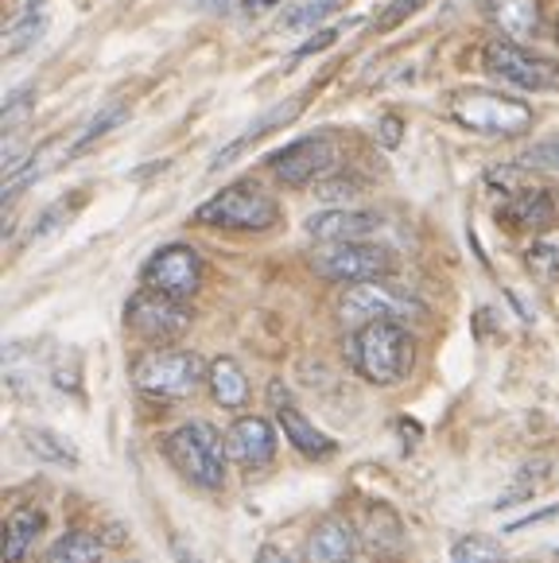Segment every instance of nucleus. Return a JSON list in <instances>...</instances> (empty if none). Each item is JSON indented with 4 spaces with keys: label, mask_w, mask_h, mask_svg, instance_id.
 Returning a JSON list of instances; mask_svg holds the SVG:
<instances>
[{
    "label": "nucleus",
    "mask_w": 559,
    "mask_h": 563,
    "mask_svg": "<svg viewBox=\"0 0 559 563\" xmlns=\"http://www.w3.org/2000/svg\"><path fill=\"white\" fill-rule=\"evenodd\" d=\"M24 443H28V451H32V455L47 459V463H75V451H70V443H66L63 435H55V431H47V428H28Z\"/></svg>",
    "instance_id": "nucleus-22"
},
{
    "label": "nucleus",
    "mask_w": 559,
    "mask_h": 563,
    "mask_svg": "<svg viewBox=\"0 0 559 563\" xmlns=\"http://www.w3.org/2000/svg\"><path fill=\"white\" fill-rule=\"evenodd\" d=\"M311 555H319L322 563H354L358 555V537L342 517H322L311 529Z\"/></svg>",
    "instance_id": "nucleus-17"
},
{
    "label": "nucleus",
    "mask_w": 559,
    "mask_h": 563,
    "mask_svg": "<svg viewBox=\"0 0 559 563\" xmlns=\"http://www.w3.org/2000/svg\"><path fill=\"white\" fill-rule=\"evenodd\" d=\"M311 268L322 280L335 284H365L393 273V253L370 241H342V245H322L311 257Z\"/></svg>",
    "instance_id": "nucleus-7"
},
{
    "label": "nucleus",
    "mask_w": 559,
    "mask_h": 563,
    "mask_svg": "<svg viewBox=\"0 0 559 563\" xmlns=\"http://www.w3.org/2000/svg\"><path fill=\"white\" fill-rule=\"evenodd\" d=\"M75 202H78V195H75V199H70V202H55V207H51L47 214H43L40 222H35V230H32L35 238H43V233L55 230V225L63 222V218H70V207H75Z\"/></svg>",
    "instance_id": "nucleus-30"
},
{
    "label": "nucleus",
    "mask_w": 559,
    "mask_h": 563,
    "mask_svg": "<svg viewBox=\"0 0 559 563\" xmlns=\"http://www.w3.org/2000/svg\"><path fill=\"white\" fill-rule=\"evenodd\" d=\"M101 555H106L101 540L94 537V532L75 529V532H63V537L43 552L40 563H101Z\"/></svg>",
    "instance_id": "nucleus-21"
},
{
    "label": "nucleus",
    "mask_w": 559,
    "mask_h": 563,
    "mask_svg": "<svg viewBox=\"0 0 559 563\" xmlns=\"http://www.w3.org/2000/svg\"><path fill=\"white\" fill-rule=\"evenodd\" d=\"M350 354H354V369L370 385H401L416 362V342L401 319H381L354 331Z\"/></svg>",
    "instance_id": "nucleus-1"
},
{
    "label": "nucleus",
    "mask_w": 559,
    "mask_h": 563,
    "mask_svg": "<svg viewBox=\"0 0 559 563\" xmlns=\"http://www.w3.org/2000/svg\"><path fill=\"white\" fill-rule=\"evenodd\" d=\"M272 4H280V0H238L233 12H238V16H264Z\"/></svg>",
    "instance_id": "nucleus-31"
},
{
    "label": "nucleus",
    "mask_w": 559,
    "mask_h": 563,
    "mask_svg": "<svg viewBox=\"0 0 559 563\" xmlns=\"http://www.w3.org/2000/svg\"><path fill=\"white\" fill-rule=\"evenodd\" d=\"M451 117L467 124L470 133L485 136H520L533 129V106L509 93L494 90H462L451 98Z\"/></svg>",
    "instance_id": "nucleus-4"
},
{
    "label": "nucleus",
    "mask_w": 559,
    "mask_h": 563,
    "mask_svg": "<svg viewBox=\"0 0 559 563\" xmlns=\"http://www.w3.org/2000/svg\"><path fill=\"white\" fill-rule=\"evenodd\" d=\"M121 121H124V109H121V106H117V109H109V113H101L98 121H90V129H86V133L78 136V141H75V148L66 152V156H83V152L90 148V144L98 141V136H106L109 129H113V124H121Z\"/></svg>",
    "instance_id": "nucleus-26"
},
{
    "label": "nucleus",
    "mask_w": 559,
    "mask_h": 563,
    "mask_svg": "<svg viewBox=\"0 0 559 563\" xmlns=\"http://www.w3.org/2000/svg\"><path fill=\"white\" fill-rule=\"evenodd\" d=\"M299 106H304V101H299V98H292V101H284V106L268 109V113H264L261 121H256V124H249V129H245V133L238 136V141H230V144H226L222 152H218L215 159H210V172H218V167L233 164V159H238L241 152L249 148V144H256V141H261V136H268L272 129H280V124H288L292 117L299 113Z\"/></svg>",
    "instance_id": "nucleus-18"
},
{
    "label": "nucleus",
    "mask_w": 559,
    "mask_h": 563,
    "mask_svg": "<svg viewBox=\"0 0 559 563\" xmlns=\"http://www.w3.org/2000/svg\"><path fill=\"white\" fill-rule=\"evenodd\" d=\"M272 400H276V420L280 428H284V435H288V443L299 451L304 459H330L335 455V440L330 435H322L319 428H315L311 420H307L304 412H299L296 405H292L288 397H280V389H272Z\"/></svg>",
    "instance_id": "nucleus-15"
},
{
    "label": "nucleus",
    "mask_w": 559,
    "mask_h": 563,
    "mask_svg": "<svg viewBox=\"0 0 559 563\" xmlns=\"http://www.w3.org/2000/svg\"><path fill=\"white\" fill-rule=\"evenodd\" d=\"M124 323H129V331L140 334V339L167 342V339H175V334L187 331L190 311L179 303V299L144 288L129 299V307H124Z\"/></svg>",
    "instance_id": "nucleus-10"
},
{
    "label": "nucleus",
    "mask_w": 559,
    "mask_h": 563,
    "mask_svg": "<svg viewBox=\"0 0 559 563\" xmlns=\"http://www.w3.org/2000/svg\"><path fill=\"white\" fill-rule=\"evenodd\" d=\"M43 532V514L40 509H17L4 525V563H24L32 544Z\"/></svg>",
    "instance_id": "nucleus-20"
},
{
    "label": "nucleus",
    "mask_w": 559,
    "mask_h": 563,
    "mask_svg": "<svg viewBox=\"0 0 559 563\" xmlns=\"http://www.w3.org/2000/svg\"><path fill=\"white\" fill-rule=\"evenodd\" d=\"M335 40V32H322V35H315V40H307L304 47L296 51V58H307V55H315V51H322L327 43Z\"/></svg>",
    "instance_id": "nucleus-33"
},
{
    "label": "nucleus",
    "mask_w": 559,
    "mask_h": 563,
    "mask_svg": "<svg viewBox=\"0 0 559 563\" xmlns=\"http://www.w3.org/2000/svg\"><path fill=\"white\" fill-rule=\"evenodd\" d=\"M525 167H544V172H559V136H551V141L536 144V148L525 156Z\"/></svg>",
    "instance_id": "nucleus-28"
},
{
    "label": "nucleus",
    "mask_w": 559,
    "mask_h": 563,
    "mask_svg": "<svg viewBox=\"0 0 559 563\" xmlns=\"http://www.w3.org/2000/svg\"><path fill=\"white\" fill-rule=\"evenodd\" d=\"M226 455L241 466H264L276 455V431L264 416H241L226 431Z\"/></svg>",
    "instance_id": "nucleus-12"
},
{
    "label": "nucleus",
    "mask_w": 559,
    "mask_h": 563,
    "mask_svg": "<svg viewBox=\"0 0 559 563\" xmlns=\"http://www.w3.org/2000/svg\"><path fill=\"white\" fill-rule=\"evenodd\" d=\"M556 555H559V548H556Z\"/></svg>",
    "instance_id": "nucleus-37"
},
{
    "label": "nucleus",
    "mask_w": 559,
    "mask_h": 563,
    "mask_svg": "<svg viewBox=\"0 0 559 563\" xmlns=\"http://www.w3.org/2000/svg\"><path fill=\"white\" fill-rule=\"evenodd\" d=\"M528 273L536 276V280L551 284L559 280V233L556 238H540L533 249H528Z\"/></svg>",
    "instance_id": "nucleus-23"
},
{
    "label": "nucleus",
    "mask_w": 559,
    "mask_h": 563,
    "mask_svg": "<svg viewBox=\"0 0 559 563\" xmlns=\"http://www.w3.org/2000/svg\"><path fill=\"white\" fill-rule=\"evenodd\" d=\"M497 222H505L509 230H544V225L556 222V195L544 191V187H520L497 210Z\"/></svg>",
    "instance_id": "nucleus-13"
},
{
    "label": "nucleus",
    "mask_w": 559,
    "mask_h": 563,
    "mask_svg": "<svg viewBox=\"0 0 559 563\" xmlns=\"http://www.w3.org/2000/svg\"><path fill=\"white\" fill-rule=\"evenodd\" d=\"M482 67L490 78H502L505 86H517V90H559V63L533 55L513 40L490 43L482 55Z\"/></svg>",
    "instance_id": "nucleus-6"
},
{
    "label": "nucleus",
    "mask_w": 559,
    "mask_h": 563,
    "mask_svg": "<svg viewBox=\"0 0 559 563\" xmlns=\"http://www.w3.org/2000/svg\"><path fill=\"white\" fill-rule=\"evenodd\" d=\"M338 316L350 331H362L370 323H381V319H404V316H419V303L408 299L404 291H393L377 280L365 284H350L338 303Z\"/></svg>",
    "instance_id": "nucleus-9"
},
{
    "label": "nucleus",
    "mask_w": 559,
    "mask_h": 563,
    "mask_svg": "<svg viewBox=\"0 0 559 563\" xmlns=\"http://www.w3.org/2000/svg\"><path fill=\"white\" fill-rule=\"evenodd\" d=\"M338 9H342V0H307V4H296V9L284 16V27H315Z\"/></svg>",
    "instance_id": "nucleus-25"
},
{
    "label": "nucleus",
    "mask_w": 559,
    "mask_h": 563,
    "mask_svg": "<svg viewBox=\"0 0 559 563\" xmlns=\"http://www.w3.org/2000/svg\"><path fill=\"white\" fill-rule=\"evenodd\" d=\"M144 284L152 291H164V296L187 303L202 284V257L190 245H164L144 265Z\"/></svg>",
    "instance_id": "nucleus-11"
},
{
    "label": "nucleus",
    "mask_w": 559,
    "mask_h": 563,
    "mask_svg": "<svg viewBox=\"0 0 559 563\" xmlns=\"http://www.w3.org/2000/svg\"><path fill=\"white\" fill-rule=\"evenodd\" d=\"M198 382H202V362L190 350H152L132 365V385L160 400L190 397Z\"/></svg>",
    "instance_id": "nucleus-5"
},
{
    "label": "nucleus",
    "mask_w": 559,
    "mask_h": 563,
    "mask_svg": "<svg viewBox=\"0 0 559 563\" xmlns=\"http://www.w3.org/2000/svg\"><path fill=\"white\" fill-rule=\"evenodd\" d=\"M485 20L513 43L533 40L540 32V4L536 0H485Z\"/></svg>",
    "instance_id": "nucleus-16"
},
{
    "label": "nucleus",
    "mask_w": 559,
    "mask_h": 563,
    "mask_svg": "<svg viewBox=\"0 0 559 563\" xmlns=\"http://www.w3.org/2000/svg\"><path fill=\"white\" fill-rule=\"evenodd\" d=\"M428 0H393L385 12L377 16V32H388V27H396V24H404L408 16H416L419 9H424Z\"/></svg>",
    "instance_id": "nucleus-27"
},
{
    "label": "nucleus",
    "mask_w": 559,
    "mask_h": 563,
    "mask_svg": "<svg viewBox=\"0 0 559 563\" xmlns=\"http://www.w3.org/2000/svg\"><path fill=\"white\" fill-rule=\"evenodd\" d=\"M28 106H32V90H20V93H12L9 101H4V117H0V121H4V129H17L20 121H24V113H28Z\"/></svg>",
    "instance_id": "nucleus-29"
},
{
    "label": "nucleus",
    "mask_w": 559,
    "mask_h": 563,
    "mask_svg": "<svg viewBox=\"0 0 559 563\" xmlns=\"http://www.w3.org/2000/svg\"><path fill=\"white\" fill-rule=\"evenodd\" d=\"M164 455L190 486L198 489H222L226 482V440L210 423L190 420L179 423L175 431L164 435Z\"/></svg>",
    "instance_id": "nucleus-2"
},
{
    "label": "nucleus",
    "mask_w": 559,
    "mask_h": 563,
    "mask_svg": "<svg viewBox=\"0 0 559 563\" xmlns=\"http://www.w3.org/2000/svg\"><path fill=\"white\" fill-rule=\"evenodd\" d=\"M335 164H338V141L330 133L299 136L288 148H280L268 156V172L288 183V187H307V183L322 179Z\"/></svg>",
    "instance_id": "nucleus-8"
},
{
    "label": "nucleus",
    "mask_w": 559,
    "mask_h": 563,
    "mask_svg": "<svg viewBox=\"0 0 559 563\" xmlns=\"http://www.w3.org/2000/svg\"><path fill=\"white\" fill-rule=\"evenodd\" d=\"M256 563H288V555L280 552V548L264 544V548H261V552H256Z\"/></svg>",
    "instance_id": "nucleus-34"
},
{
    "label": "nucleus",
    "mask_w": 559,
    "mask_h": 563,
    "mask_svg": "<svg viewBox=\"0 0 559 563\" xmlns=\"http://www.w3.org/2000/svg\"><path fill=\"white\" fill-rule=\"evenodd\" d=\"M381 230V214L373 210H322L307 222V233L322 245H342V241H362Z\"/></svg>",
    "instance_id": "nucleus-14"
},
{
    "label": "nucleus",
    "mask_w": 559,
    "mask_h": 563,
    "mask_svg": "<svg viewBox=\"0 0 559 563\" xmlns=\"http://www.w3.org/2000/svg\"><path fill=\"white\" fill-rule=\"evenodd\" d=\"M381 141H385V148H396L401 144V117L388 113L385 124H381Z\"/></svg>",
    "instance_id": "nucleus-32"
},
{
    "label": "nucleus",
    "mask_w": 559,
    "mask_h": 563,
    "mask_svg": "<svg viewBox=\"0 0 559 563\" xmlns=\"http://www.w3.org/2000/svg\"><path fill=\"white\" fill-rule=\"evenodd\" d=\"M195 222L215 225V230H238V233H264L280 222V207L268 191L256 183H230L215 199H206L195 210Z\"/></svg>",
    "instance_id": "nucleus-3"
},
{
    "label": "nucleus",
    "mask_w": 559,
    "mask_h": 563,
    "mask_svg": "<svg viewBox=\"0 0 559 563\" xmlns=\"http://www.w3.org/2000/svg\"><path fill=\"white\" fill-rule=\"evenodd\" d=\"M198 4H202V9H210V12H230L238 0H198Z\"/></svg>",
    "instance_id": "nucleus-35"
},
{
    "label": "nucleus",
    "mask_w": 559,
    "mask_h": 563,
    "mask_svg": "<svg viewBox=\"0 0 559 563\" xmlns=\"http://www.w3.org/2000/svg\"><path fill=\"white\" fill-rule=\"evenodd\" d=\"M206 385H210V397L222 408H241L249 400V377L233 357H218L206 369Z\"/></svg>",
    "instance_id": "nucleus-19"
},
{
    "label": "nucleus",
    "mask_w": 559,
    "mask_h": 563,
    "mask_svg": "<svg viewBox=\"0 0 559 563\" xmlns=\"http://www.w3.org/2000/svg\"><path fill=\"white\" fill-rule=\"evenodd\" d=\"M451 563H505L502 548L485 537H462L451 548Z\"/></svg>",
    "instance_id": "nucleus-24"
},
{
    "label": "nucleus",
    "mask_w": 559,
    "mask_h": 563,
    "mask_svg": "<svg viewBox=\"0 0 559 563\" xmlns=\"http://www.w3.org/2000/svg\"><path fill=\"white\" fill-rule=\"evenodd\" d=\"M556 40H559V16H556Z\"/></svg>",
    "instance_id": "nucleus-36"
}]
</instances>
